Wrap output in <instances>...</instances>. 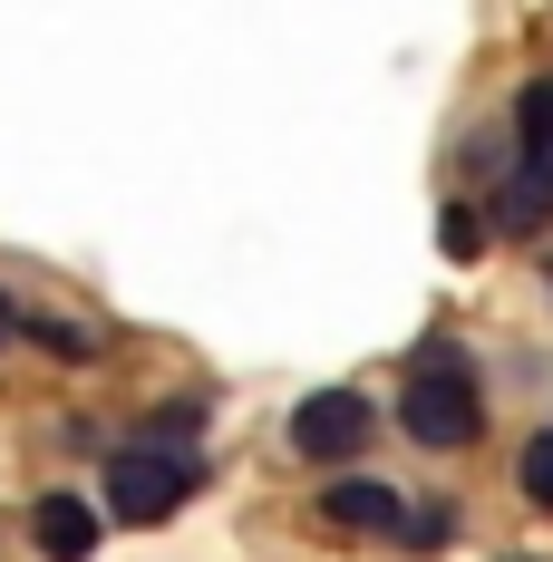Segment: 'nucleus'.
I'll return each mask as SVG.
<instances>
[{
  "instance_id": "nucleus-1",
  "label": "nucleus",
  "mask_w": 553,
  "mask_h": 562,
  "mask_svg": "<svg viewBox=\"0 0 553 562\" xmlns=\"http://www.w3.org/2000/svg\"><path fill=\"white\" fill-rule=\"evenodd\" d=\"M398 427L428 456H466L486 437V389H476V369H466L456 339H428V349L408 359V379H398Z\"/></svg>"
},
{
  "instance_id": "nucleus-2",
  "label": "nucleus",
  "mask_w": 553,
  "mask_h": 562,
  "mask_svg": "<svg viewBox=\"0 0 553 562\" xmlns=\"http://www.w3.org/2000/svg\"><path fill=\"white\" fill-rule=\"evenodd\" d=\"M204 495V456L185 447V437H136V447L108 456V514L117 524H166V514H185Z\"/></svg>"
},
{
  "instance_id": "nucleus-3",
  "label": "nucleus",
  "mask_w": 553,
  "mask_h": 562,
  "mask_svg": "<svg viewBox=\"0 0 553 562\" xmlns=\"http://www.w3.org/2000/svg\"><path fill=\"white\" fill-rule=\"evenodd\" d=\"M379 437V407L360 389H311L301 407H291V447L311 456V465H350V456Z\"/></svg>"
},
{
  "instance_id": "nucleus-4",
  "label": "nucleus",
  "mask_w": 553,
  "mask_h": 562,
  "mask_svg": "<svg viewBox=\"0 0 553 562\" xmlns=\"http://www.w3.org/2000/svg\"><path fill=\"white\" fill-rule=\"evenodd\" d=\"M98 533H108V505H88V495H40V505H30V543H40V562H88V553H98Z\"/></svg>"
},
{
  "instance_id": "nucleus-5",
  "label": "nucleus",
  "mask_w": 553,
  "mask_h": 562,
  "mask_svg": "<svg viewBox=\"0 0 553 562\" xmlns=\"http://www.w3.org/2000/svg\"><path fill=\"white\" fill-rule=\"evenodd\" d=\"M340 533H398V514H408V495L398 485H379V475H340V485H321V505Z\"/></svg>"
},
{
  "instance_id": "nucleus-6",
  "label": "nucleus",
  "mask_w": 553,
  "mask_h": 562,
  "mask_svg": "<svg viewBox=\"0 0 553 562\" xmlns=\"http://www.w3.org/2000/svg\"><path fill=\"white\" fill-rule=\"evenodd\" d=\"M515 166H534L553 184V68H534L515 88Z\"/></svg>"
},
{
  "instance_id": "nucleus-7",
  "label": "nucleus",
  "mask_w": 553,
  "mask_h": 562,
  "mask_svg": "<svg viewBox=\"0 0 553 562\" xmlns=\"http://www.w3.org/2000/svg\"><path fill=\"white\" fill-rule=\"evenodd\" d=\"M496 243V214H486V194H446V214H438V252L446 262H476Z\"/></svg>"
},
{
  "instance_id": "nucleus-8",
  "label": "nucleus",
  "mask_w": 553,
  "mask_h": 562,
  "mask_svg": "<svg viewBox=\"0 0 553 562\" xmlns=\"http://www.w3.org/2000/svg\"><path fill=\"white\" fill-rule=\"evenodd\" d=\"M20 330L40 339V349H49V359H68V369H88V359H98V339L78 330V321H49V311H20Z\"/></svg>"
},
{
  "instance_id": "nucleus-9",
  "label": "nucleus",
  "mask_w": 553,
  "mask_h": 562,
  "mask_svg": "<svg viewBox=\"0 0 553 562\" xmlns=\"http://www.w3.org/2000/svg\"><path fill=\"white\" fill-rule=\"evenodd\" d=\"M398 543H408V553H446V543H456V505H408L398 514Z\"/></svg>"
},
{
  "instance_id": "nucleus-10",
  "label": "nucleus",
  "mask_w": 553,
  "mask_h": 562,
  "mask_svg": "<svg viewBox=\"0 0 553 562\" xmlns=\"http://www.w3.org/2000/svg\"><path fill=\"white\" fill-rule=\"evenodd\" d=\"M515 485H524V505L553 514V427L544 437H524V456H515Z\"/></svg>"
},
{
  "instance_id": "nucleus-11",
  "label": "nucleus",
  "mask_w": 553,
  "mask_h": 562,
  "mask_svg": "<svg viewBox=\"0 0 553 562\" xmlns=\"http://www.w3.org/2000/svg\"><path fill=\"white\" fill-rule=\"evenodd\" d=\"M10 330H20V311H10V301H0V339H10Z\"/></svg>"
},
{
  "instance_id": "nucleus-12",
  "label": "nucleus",
  "mask_w": 553,
  "mask_h": 562,
  "mask_svg": "<svg viewBox=\"0 0 553 562\" xmlns=\"http://www.w3.org/2000/svg\"><path fill=\"white\" fill-rule=\"evenodd\" d=\"M505 562H534V553H505Z\"/></svg>"
},
{
  "instance_id": "nucleus-13",
  "label": "nucleus",
  "mask_w": 553,
  "mask_h": 562,
  "mask_svg": "<svg viewBox=\"0 0 553 562\" xmlns=\"http://www.w3.org/2000/svg\"><path fill=\"white\" fill-rule=\"evenodd\" d=\"M544 281H553V252H544Z\"/></svg>"
}]
</instances>
